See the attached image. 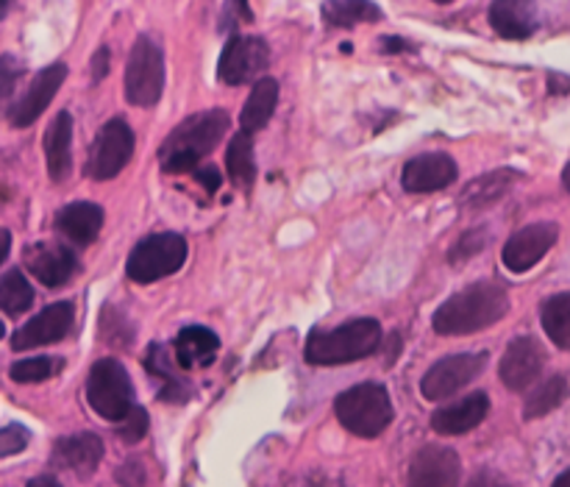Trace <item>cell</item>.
I'll return each mask as SVG.
<instances>
[{
  "mask_svg": "<svg viewBox=\"0 0 570 487\" xmlns=\"http://www.w3.org/2000/svg\"><path fill=\"white\" fill-rule=\"evenodd\" d=\"M509 312V292L498 282H476L454 292L439 310L434 312L432 326L443 337L476 335L490 329Z\"/></svg>",
  "mask_w": 570,
  "mask_h": 487,
  "instance_id": "6da1fadb",
  "label": "cell"
},
{
  "mask_svg": "<svg viewBox=\"0 0 570 487\" xmlns=\"http://www.w3.org/2000/svg\"><path fill=\"white\" fill-rule=\"evenodd\" d=\"M228 132V114L220 109L198 112L182 123L176 132L162 142V167L168 173H189L198 167L203 157L218 148L223 134Z\"/></svg>",
  "mask_w": 570,
  "mask_h": 487,
  "instance_id": "7a4b0ae2",
  "label": "cell"
},
{
  "mask_svg": "<svg viewBox=\"0 0 570 487\" xmlns=\"http://www.w3.org/2000/svg\"><path fill=\"white\" fill-rule=\"evenodd\" d=\"M379 346H382V326L373 317H357L337 329H314L303 348V357L312 365H348L376 354Z\"/></svg>",
  "mask_w": 570,
  "mask_h": 487,
  "instance_id": "3957f363",
  "label": "cell"
},
{
  "mask_svg": "<svg viewBox=\"0 0 570 487\" xmlns=\"http://www.w3.org/2000/svg\"><path fill=\"white\" fill-rule=\"evenodd\" d=\"M339 424L357 437H379L389 424H393V401L389 392L382 385L364 382L354 385L351 390L339 392L334 401Z\"/></svg>",
  "mask_w": 570,
  "mask_h": 487,
  "instance_id": "277c9868",
  "label": "cell"
},
{
  "mask_svg": "<svg viewBox=\"0 0 570 487\" xmlns=\"http://www.w3.org/2000/svg\"><path fill=\"white\" fill-rule=\"evenodd\" d=\"M87 401L103 421H114L126 417L134 407V385L123 362L98 360L87 376Z\"/></svg>",
  "mask_w": 570,
  "mask_h": 487,
  "instance_id": "5b68a950",
  "label": "cell"
},
{
  "mask_svg": "<svg viewBox=\"0 0 570 487\" xmlns=\"http://www.w3.org/2000/svg\"><path fill=\"white\" fill-rule=\"evenodd\" d=\"M184 260H187V242L178 235H151L137 242L126 262V273L137 285H151L164 276H173L182 271Z\"/></svg>",
  "mask_w": 570,
  "mask_h": 487,
  "instance_id": "8992f818",
  "label": "cell"
},
{
  "mask_svg": "<svg viewBox=\"0 0 570 487\" xmlns=\"http://www.w3.org/2000/svg\"><path fill=\"white\" fill-rule=\"evenodd\" d=\"M126 98L139 109H148L162 98L164 57L151 37H139L126 64Z\"/></svg>",
  "mask_w": 570,
  "mask_h": 487,
  "instance_id": "52a82bcc",
  "label": "cell"
},
{
  "mask_svg": "<svg viewBox=\"0 0 570 487\" xmlns=\"http://www.w3.org/2000/svg\"><path fill=\"white\" fill-rule=\"evenodd\" d=\"M487 367V354H451L445 360L434 362L426 371L423 382H420V392L429 401H445L457 396L462 387H468L470 382L479 379L482 371Z\"/></svg>",
  "mask_w": 570,
  "mask_h": 487,
  "instance_id": "ba28073f",
  "label": "cell"
},
{
  "mask_svg": "<svg viewBox=\"0 0 570 487\" xmlns=\"http://www.w3.org/2000/svg\"><path fill=\"white\" fill-rule=\"evenodd\" d=\"M134 157V132L126 121H109L98 132L89 151V176L95 182H109L123 173Z\"/></svg>",
  "mask_w": 570,
  "mask_h": 487,
  "instance_id": "9c48e42d",
  "label": "cell"
},
{
  "mask_svg": "<svg viewBox=\"0 0 570 487\" xmlns=\"http://www.w3.org/2000/svg\"><path fill=\"white\" fill-rule=\"evenodd\" d=\"M270 64V48L262 37H232L220 53L218 78L228 87L259 82Z\"/></svg>",
  "mask_w": 570,
  "mask_h": 487,
  "instance_id": "30bf717a",
  "label": "cell"
},
{
  "mask_svg": "<svg viewBox=\"0 0 570 487\" xmlns=\"http://www.w3.org/2000/svg\"><path fill=\"white\" fill-rule=\"evenodd\" d=\"M462 460L448 446H423L412 457L407 487H459Z\"/></svg>",
  "mask_w": 570,
  "mask_h": 487,
  "instance_id": "8fae6325",
  "label": "cell"
},
{
  "mask_svg": "<svg viewBox=\"0 0 570 487\" xmlns=\"http://www.w3.org/2000/svg\"><path fill=\"white\" fill-rule=\"evenodd\" d=\"M559 237L557 223H532V226L520 228L504 246V267L512 273H526L552 251Z\"/></svg>",
  "mask_w": 570,
  "mask_h": 487,
  "instance_id": "7c38bea8",
  "label": "cell"
},
{
  "mask_svg": "<svg viewBox=\"0 0 570 487\" xmlns=\"http://www.w3.org/2000/svg\"><path fill=\"white\" fill-rule=\"evenodd\" d=\"M545 367V351L534 337H515L501 357V382L507 390L523 392L540 379Z\"/></svg>",
  "mask_w": 570,
  "mask_h": 487,
  "instance_id": "4fadbf2b",
  "label": "cell"
},
{
  "mask_svg": "<svg viewBox=\"0 0 570 487\" xmlns=\"http://www.w3.org/2000/svg\"><path fill=\"white\" fill-rule=\"evenodd\" d=\"M76 317V307L73 301H57V304L45 307L39 315H34L26 326H20L12 337L14 351H28V348L51 346L67 337L70 326Z\"/></svg>",
  "mask_w": 570,
  "mask_h": 487,
  "instance_id": "5bb4252c",
  "label": "cell"
},
{
  "mask_svg": "<svg viewBox=\"0 0 570 487\" xmlns=\"http://www.w3.org/2000/svg\"><path fill=\"white\" fill-rule=\"evenodd\" d=\"M457 162H454L448 153H420L412 162H407L404 167L401 184L407 192H418V196H426V192H437L451 187L457 182Z\"/></svg>",
  "mask_w": 570,
  "mask_h": 487,
  "instance_id": "9a60e30c",
  "label": "cell"
},
{
  "mask_svg": "<svg viewBox=\"0 0 570 487\" xmlns=\"http://www.w3.org/2000/svg\"><path fill=\"white\" fill-rule=\"evenodd\" d=\"M64 78H67V67H64V64H51V67H45L42 73L34 78L32 87L26 89V96L20 98V101L12 107V112H9L12 126L28 128L32 123H37V117L48 109V103L53 101V96L59 92Z\"/></svg>",
  "mask_w": 570,
  "mask_h": 487,
  "instance_id": "2e32d148",
  "label": "cell"
},
{
  "mask_svg": "<svg viewBox=\"0 0 570 487\" xmlns=\"http://www.w3.org/2000/svg\"><path fill=\"white\" fill-rule=\"evenodd\" d=\"M26 265L32 276L42 282L45 287H62L76 273L78 260L76 253L62 242H39L26 251Z\"/></svg>",
  "mask_w": 570,
  "mask_h": 487,
  "instance_id": "e0dca14e",
  "label": "cell"
},
{
  "mask_svg": "<svg viewBox=\"0 0 570 487\" xmlns=\"http://www.w3.org/2000/svg\"><path fill=\"white\" fill-rule=\"evenodd\" d=\"M103 460V440L92 432L70 435L57 440L51 462L62 471H73L76 476H92Z\"/></svg>",
  "mask_w": 570,
  "mask_h": 487,
  "instance_id": "ac0fdd59",
  "label": "cell"
},
{
  "mask_svg": "<svg viewBox=\"0 0 570 487\" xmlns=\"http://www.w3.org/2000/svg\"><path fill=\"white\" fill-rule=\"evenodd\" d=\"M487 412H490L487 392L482 390L470 392V396L454 401V404L439 407V410L432 415V429L445 437L464 435V432L476 429L484 417H487Z\"/></svg>",
  "mask_w": 570,
  "mask_h": 487,
  "instance_id": "d6986e66",
  "label": "cell"
},
{
  "mask_svg": "<svg viewBox=\"0 0 570 487\" xmlns=\"http://www.w3.org/2000/svg\"><path fill=\"white\" fill-rule=\"evenodd\" d=\"M537 3L534 0H493L490 26L504 39H526L537 32Z\"/></svg>",
  "mask_w": 570,
  "mask_h": 487,
  "instance_id": "ffe728a7",
  "label": "cell"
},
{
  "mask_svg": "<svg viewBox=\"0 0 570 487\" xmlns=\"http://www.w3.org/2000/svg\"><path fill=\"white\" fill-rule=\"evenodd\" d=\"M57 228L62 232V237H67L76 246H92L103 228V209L89 201L67 203L59 212Z\"/></svg>",
  "mask_w": 570,
  "mask_h": 487,
  "instance_id": "44dd1931",
  "label": "cell"
},
{
  "mask_svg": "<svg viewBox=\"0 0 570 487\" xmlns=\"http://www.w3.org/2000/svg\"><path fill=\"white\" fill-rule=\"evenodd\" d=\"M45 159L53 182H67L73 171V117L67 112H59L45 132Z\"/></svg>",
  "mask_w": 570,
  "mask_h": 487,
  "instance_id": "7402d4cb",
  "label": "cell"
},
{
  "mask_svg": "<svg viewBox=\"0 0 570 487\" xmlns=\"http://www.w3.org/2000/svg\"><path fill=\"white\" fill-rule=\"evenodd\" d=\"M218 348L220 340L212 329H207V326H187V329L178 332L173 354H176L178 367L193 371V367L212 365V360L218 357Z\"/></svg>",
  "mask_w": 570,
  "mask_h": 487,
  "instance_id": "603a6c76",
  "label": "cell"
},
{
  "mask_svg": "<svg viewBox=\"0 0 570 487\" xmlns=\"http://www.w3.org/2000/svg\"><path fill=\"white\" fill-rule=\"evenodd\" d=\"M518 178L520 173L512 171V167H498V171L484 173V176L473 178V182L464 187L459 203H462L464 209H473V212L493 207L495 201H501V198L512 190V184L518 182Z\"/></svg>",
  "mask_w": 570,
  "mask_h": 487,
  "instance_id": "cb8c5ba5",
  "label": "cell"
},
{
  "mask_svg": "<svg viewBox=\"0 0 570 487\" xmlns=\"http://www.w3.org/2000/svg\"><path fill=\"white\" fill-rule=\"evenodd\" d=\"M276 103H278V82H273V78L268 76L253 82L251 96H248V101H245L243 107V114H239V132L251 134V137L257 132H262V128L270 123V117H273V112H276Z\"/></svg>",
  "mask_w": 570,
  "mask_h": 487,
  "instance_id": "d4e9b609",
  "label": "cell"
},
{
  "mask_svg": "<svg viewBox=\"0 0 570 487\" xmlns=\"http://www.w3.org/2000/svg\"><path fill=\"white\" fill-rule=\"evenodd\" d=\"M382 20V9L373 0H326L323 3V23L329 28H354L359 23Z\"/></svg>",
  "mask_w": 570,
  "mask_h": 487,
  "instance_id": "484cf974",
  "label": "cell"
},
{
  "mask_svg": "<svg viewBox=\"0 0 570 487\" xmlns=\"http://www.w3.org/2000/svg\"><path fill=\"white\" fill-rule=\"evenodd\" d=\"M145 367H148L157 379L164 382V387H162L164 401H187L189 399V385L182 379V376L173 374V357H170L168 348L159 346V342L148 348Z\"/></svg>",
  "mask_w": 570,
  "mask_h": 487,
  "instance_id": "4316f807",
  "label": "cell"
},
{
  "mask_svg": "<svg viewBox=\"0 0 570 487\" xmlns=\"http://www.w3.org/2000/svg\"><path fill=\"white\" fill-rule=\"evenodd\" d=\"M540 321L548 340L562 351H570V292H557L543 304Z\"/></svg>",
  "mask_w": 570,
  "mask_h": 487,
  "instance_id": "83f0119b",
  "label": "cell"
},
{
  "mask_svg": "<svg viewBox=\"0 0 570 487\" xmlns=\"http://www.w3.org/2000/svg\"><path fill=\"white\" fill-rule=\"evenodd\" d=\"M568 392L570 387L565 376H552V379H545L543 385H537L532 392H529L526 404H523V417H526V421L545 417L548 412H554L557 407L565 404Z\"/></svg>",
  "mask_w": 570,
  "mask_h": 487,
  "instance_id": "f1b7e54d",
  "label": "cell"
},
{
  "mask_svg": "<svg viewBox=\"0 0 570 487\" xmlns=\"http://www.w3.org/2000/svg\"><path fill=\"white\" fill-rule=\"evenodd\" d=\"M226 167L234 184H239V187L253 184V178H257V162H253L251 134L239 132L237 137L232 139V146H228V153H226Z\"/></svg>",
  "mask_w": 570,
  "mask_h": 487,
  "instance_id": "f546056e",
  "label": "cell"
},
{
  "mask_svg": "<svg viewBox=\"0 0 570 487\" xmlns=\"http://www.w3.org/2000/svg\"><path fill=\"white\" fill-rule=\"evenodd\" d=\"M34 304V287L20 271H9L0 278V310L7 315H23Z\"/></svg>",
  "mask_w": 570,
  "mask_h": 487,
  "instance_id": "4dcf8cb0",
  "label": "cell"
},
{
  "mask_svg": "<svg viewBox=\"0 0 570 487\" xmlns=\"http://www.w3.org/2000/svg\"><path fill=\"white\" fill-rule=\"evenodd\" d=\"M62 371V360L57 357H32V360H20L9 367V376H12L17 385H37V382H48Z\"/></svg>",
  "mask_w": 570,
  "mask_h": 487,
  "instance_id": "1f68e13d",
  "label": "cell"
},
{
  "mask_svg": "<svg viewBox=\"0 0 570 487\" xmlns=\"http://www.w3.org/2000/svg\"><path fill=\"white\" fill-rule=\"evenodd\" d=\"M117 435L120 440H126V444H139V440L148 435V412L134 404L132 410H128V415L117 421Z\"/></svg>",
  "mask_w": 570,
  "mask_h": 487,
  "instance_id": "d6a6232c",
  "label": "cell"
},
{
  "mask_svg": "<svg viewBox=\"0 0 570 487\" xmlns=\"http://www.w3.org/2000/svg\"><path fill=\"white\" fill-rule=\"evenodd\" d=\"M20 76H23V64H20L14 57H0V114H3V109H7Z\"/></svg>",
  "mask_w": 570,
  "mask_h": 487,
  "instance_id": "836d02e7",
  "label": "cell"
},
{
  "mask_svg": "<svg viewBox=\"0 0 570 487\" xmlns=\"http://www.w3.org/2000/svg\"><path fill=\"white\" fill-rule=\"evenodd\" d=\"M32 444V432L23 424H9L0 429V457H14L20 451H26Z\"/></svg>",
  "mask_w": 570,
  "mask_h": 487,
  "instance_id": "e575fe53",
  "label": "cell"
},
{
  "mask_svg": "<svg viewBox=\"0 0 570 487\" xmlns=\"http://www.w3.org/2000/svg\"><path fill=\"white\" fill-rule=\"evenodd\" d=\"M487 246V232H482V228H476V232H468V235L462 237V240L454 246L451 251V262H464L470 260L473 253L479 251V248Z\"/></svg>",
  "mask_w": 570,
  "mask_h": 487,
  "instance_id": "d590c367",
  "label": "cell"
},
{
  "mask_svg": "<svg viewBox=\"0 0 570 487\" xmlns=\"http://www.w3.org/2000/svg\"><path fill=\"white\" fill-rule=\"evenodd\" d=\"M117 479H120V485H126V487H142V482H145L142 465H139L137 460L126 462V465L117 471Z\"/></svg>",
  "mask_w": 570,
  "mask_h": 487,
  "instance_id": "8d00e7d4",
  "label": "cell"
},
{
  "mask_svg": "<svg viewBox=\"0 0 570 487\" xmlns=\"http://www.w3.org/2000/svg\"><path fill=\"white\" fill-rule=\"evenodd\" d=\"M468 487H515L504 479L501 474H495V471H479L473 474V479L468 482Z\"/></svg>",
  "mask_w": 570,
  "mask_h": 487,
  "instance_id": "74e56055",
  "label": "cell"
},
{
  "mask_svg": "<svg viewBox=\"0 0 570 487\" xmlns=\"http://www.w3.org/2000/svg\"><path fill=\"white\" fill-rule=\"evenodd\" d=\"M195 178H198V182H201L209 192H218V187H220L218 167H195Z\"/></svg>",
  "mask_w": 570,
  "mask_h": 487,
  "instance_id": "f35d334b",
  "label": "cell"
},
{
  "mask_svg": "<svg viewBox=\"0 0 570 487\" xmlns=\"http://www.w3.org/2000/svg\"><path fill=\"white\" fill-rule=\"evenodd\" d=\"M107 70H109V51H107V48H101V51L95 53V59H92V78H95V82H101V78L107 76Z\"/></svg>",
  "mask_w": 570,
  "mask_h": 487,
  "instance_id": "ab89813d",
  "label": "cell"
},
{
  "mask_svg": "<svg viewBox=\"0 0 570 487\" xmlns=\"http://www.w3.org/2000/svg\"><path fill=\"white\" fill-rule=\"evenodd\" d=\"M382 48H384V53L409 51V45L404 42V39H395V37H384V39H382Z\"/></svg>",
  "mask_w": 570,
  "mask_h": 487,
  "instance_id": "60d3db41",
  "label": "cell"
},
{
  "mask_svg": "<svg viewBox=\"0 0 570 487\" xmlns=\"http://www.w3.org/2000/svg\"><path fill=\"white\" fill-rule=\"evenodd\" d=\"M9 251H12V235H9L7 228H0V265L7 262Z\"/></svg>",
  "mask_w": 570,
  "mask_h": 487,
  "instance_id": "b9f144b4",
  "label": "cell"
},
{
  "mask_svg": "<svg viewBox=\"0 0 570 487\" xmlns=\"http://www.w3.org/2000/svg\"><path fill=\"white\" fill-rule=\"evenodd\" d=\"M234 9H237V14L245 20V23H251L253 12H251V3H248V0H234Z\"/></svg>",
  "mask_w": 570,
  "mask_h": 487,
  "instance_id": "7bdbcfd3",
  "label": "cell"
},
{
  "mask_svg": "<svg viewBox=\"0 0 570 487\" xmlns=\"http://www.w3.org/2000/svg\"><path fill=\"white\" fill-rule=\"evenodd\" d=\"M28 487H62V482L53 479V476H34Z\"/></svg>",
  "mask_w": 570,
  "mask_h": 487,
  "instance_id": "ee69618b",
  "label": "cell"
},
{
  "mask_svg": "<svg viewBox=\"0 0 570 487\" xmlns=\"http://www.w3.org/2000/svg\"><path fill=\"white\" fill-rule=\"evenodd\" d=\"M552 487H570V471H565V474H559L557 479H554Z\"/></svg>",
  "mask_w": 570,
  "mask_h": 487,
  "instance_id": "f6af8a7d",
  "label": "cell"
},
{
  "mask_svg": "<svg viewBox=\"0 0 570 487\" xmlns=\"http://www.w3.org/2000/svg\"><path fill=\"white\" fill-rule=\"evenodd\" d=\"M12 3H14V0H0V20L7 17L9 9H12Z\"/></svg>",
  "mask_w": 570,
  "mask_h": 487,
  "instance_id": "bcb514c9",
  "label": "cell"
},
{
  "mask_svg": "<svg viewBox=\"0 0 570 487\" xmlns=\"http://www.w3.org/2000/svg\"><path fill=\"white\" fill-rule=\"evenodd\" d=\"M562 187L570 192V162L565 165V171H562Z\"/></svg>",
  "mask_w": 570,
  "mask_h": 487,
  "instance_id": "7dc6e473",
  "label": "cell"
},
{
  "mask_svg": "<svg viewBox=\"0 0 570 487\" xmlns=\"http://www.w3.org/2000/svg\"><path fill=\"white\" fill-rule=\"evenodd\" d=\"M3 335H7V326H3V321H0V340H3Z\"/></svg>",
  "mask_w": 570,
  "mask_h": 487,
  "instance_id": "c3c4849f",
  "label": "cell"
},
{
  "mask_svg": "<svg viewBox=\"0 0 570 487\" xmlns=\"http://www.w3.org/2000/svg\"><path fill=\"white\" fill-rule=\"evenodd\" d=\"M434 3H439V7H445V3H454V0H434Z\"/></svg>",
  "mask_w": 570,
  "mask_h": 487,
  "instance_id": "681fc988",
  "label": "cell"
}]
</instances>
